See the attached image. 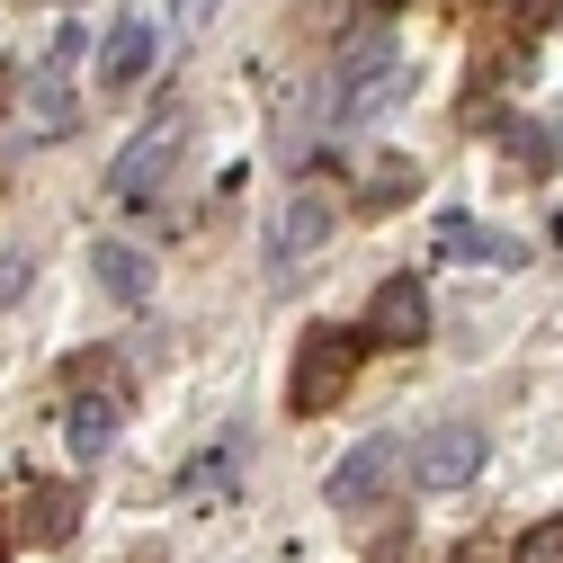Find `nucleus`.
<instances>
[{
  "label": "nucleus",
  "mask_w": 563,
  "mask_h": 563,
  "mask_svg": "<svg viewBox=\"0 0 563 563\" xmlns=\"http://www.w3.org/2000/svg\"><path fill=\"white\" fill-rule=\"evenodd\" d=\"M117 420H125V394L108 385V358L73 367V411H63V448H73L81 465H99L117 448Z\"/></svg>",
  "instance_id": "4"
},
{
  "label": "nucleus",
  "mask_w": 563,
  "mask_h": 563,
  "mask_svg": "<svg viewBox=\"0 0 563 563\" xmlns=\"http://www.w3.org/2000/svg\"><path fill=\"white\" fill-rule=\"evenodd\" d=\"M358 358H367V331H349V322H313L305 349H296L287 402H296V411H331V402H349V385H358Z\"/></svg>",
  "instance_id": "1"
},
{
  "label": "nucleus",
  "mask_w": 563,
  "mask_h": 563,
  "mask_svg": "<svg viewBox=\"0 0 563 563\" xmlns=\"http://www.w3.org/2000/svg\"><path fill=\"white\" fill-rule=\"evenodd\" d=\"M563 19V0H501V27L510 36H537V27H554Z\"/></svg>",
  "instance_id": "16"
},
{
  "label": "nucleus",
  "mask_w": 563,
  "mask_h": 563,
  "mask_svg": "<svg viewBox=\"0 0 563 563\" xmlns=\"http://www.w3.org/2000/svg\"><path fill=\"white\" fill-rule=\"evenodd\" d=\"M90 277L117 296V305H144V287H153V260L134 251V242H90Z\"/></svg>",
  "instance_id": "11"
},
{
  "label": "nucleus",
  "mask_w": 563,
  "mask_h": 563,
  "mask_svg": "<svg viewBox=\"0 0 563 563\" xmlns=\"http://www.w3.org/2000/svg\"><path fill=\"white\" fill-rule=\"evenodd\" d=\"M153 45H162L153 19H134V10H125V19L99 36V90H134V81L153 73Z\"/></svg>",
  "instance_id": "9"
},
{
  "label": "nucleus",
  "mask_w": 563,
  "mask_h": 563,
  "mask_svg": "<svg viewBox=\"0 0 563 563\" xmlns=\"http://www.w3.org/2000/svg\"><path fill=\"white\" fill-rule=\"evenodd\" d=\"M367 340H385V349L430 340V287H420V277H385L376 305H367Z\"/></svg>",
  "instance_id": "6"
},
{
  "label": "nucleus",
  "mask_w": 563,
  "mask_h": 563,
  "mask_svg": "<svg viewBox=\"0 0 563 563\" xmlns=\"http://www.w3.org/2000/svg\"><path fill=\"white\" fill-rule=\"evenodd\" d=\"M10 90H19V73H10V63H0V99H10Z\"/></svg>",
  "instance_id": "19"
},
{
  "label": "nucleus",
  "mask_w": 563,
  "mask_h": 563,
  "mask_svg": "<svg viewBox=\"0 0 563 563\" xmlns=\"http://www.w3.org/2000/svg\"><path fill=\"white\" fill-rule=\"evenodd\" d=\"M322 242H331V197L322 188H287L277 216H268V277H296Z\"/></svg>",
  "instance_id": "5"
},
{
  "label": "nucleus",
  "mask_w": 563,
  "mask_h": 563,
  "mask_svg": "<svg viewBox=\"0 0 563 563\" xmlns=\"http://www.w3.org/2000/svg\"><path fill=\"white\" fill-rule=\"evenodd\" d=\"M0 563H10V537H0Z\"/></svg>",
  "instance_id": "21"
},
{
  "label": "nucleus",
  "mask_w": 563,
  "mask_h": 563,
  "mask_svg": "<svg viewBox=\"0 0 563 563\" xmlns=\"http://www.w3.org/2000/svg\"><path fill=\"white\" fill-rule=\"evenodd\" d=\"M411 197H420V162L376 153V162H367V179H358V206H367V216H402Z\"/></svg>",
  "instance_id": "12"
},
{
  "label": "nucleus",
  "mask_w": 563,
  "mask_h": 563,
  "mask_svg": "<svg viewBox=\"0 0 563 563\" xmlns=\"http://www.w3.org/2000/svg\"><path fill=\"white\" fill-rule=\"evenodd\" d=\"M430 492H456V483H474L483 474V430H465V420H448V430H430L420 439V465H411Z\"/></svg>",
  "instance_id": "8"
},
{
  "label": "nucleus",
  "mask_w": 563,
  "mask_h": 563,
  "mask_svg": "<svg viewBox=\"0 0 563 563\" xmlns=\"http://www.w3.org/2000/svg\"><path fill=\"white\" fill-rule=\"evenodd\" d=\"M73 528H81V492L73 483H36L19 501V537L27 545H73Z\"/></svg>",
  "instance_id": "10"
},
{
  "label": "nucleus",
  "mask_w": 563,
  "mask_h": 563,
  "mask_svg": "<svg viewBox=\"0 0 563 563\" xmlns=\"http://www.w3.org/2000/svg\"><path fill=\"white\" fill-rule=\"evenodd\" d=\"M73 54L81 36H54V54L19 81V144H63L81 125V90H73Z\"/></svg>",
  "instance_id": "2"
},
{
  "label": "nucleus",
  "mask_w": 563,
  "mask_h": 563,
  "mask_svg": "<svg viewBox=\"0 0 563 563\" xmlns=\"http://www.w3.org/2000/svg\"><path fill=\"white\" fill-rule=\"evenodd\" d=\"M385 63H394V36H385V19H367L358 36L340 45V90H349V99H367V73H385Z\"/></svg>",
  "instance_id": "13"
},
{
  "label": "nucleus",
  "mask_w": 563,
  "mask_h": 563,
  "mask_svg": "<svg viewBox=\"0 0 563 563\" xmlns=\"http://www.w3.org/2000/svg\"><path fill=\"white\" fill-rule=\"evenodd\" d=\"M206 19H216V0H170V36H197Z\"/></svg>",
  "instance_id": "17"
},
{
  "label": "nucleus",
  "mask_w": 563,
  "mask_h": 563,
  "mask_svg": "<svg viewBox=\"0 0 563 563\" xmlns=\"http://www.w3.org/2000/svg\"><path fill=\"white\" fill-rule=\"evenodd\" d=\"M510 563H563V519H537V528L510 545Z\"/></svg>",
  "instance_id": "15"
},
{
  "label": "nucleus",
  "mask_w": 563,
  "mask_h": 563,
  "mask_svg": "<svg viewBox=\"0 0 563 563\" xmlns=\"http://www.w3.org/2000/svg\"><path fill=\"white\" fill-rule=\"evenodd\" d=\"M439 251H448V260H501V268L519 260V242H501V233H483L474 216H439Z\"/></svg>",
  "instance_id": "14"
},
{
  "label": "nucleus",
  "mask_w": 563,
  "mask_h": 563,
  "mask_svg": "<svg viewBox=\"0 0 563 563\" xmlns=\"http://www.w3.org/2000/svg\"><path fill=\"white\" fill-rule=\"evenodd\" d=\"M179 153H188V108L179 99H162V117H144V134L108 162V197H125V206H144L170 170H179Z\"/></svg>",
  "instance_id": "3"
},
{
  "label": "nucleus",
  "mask_w": 563,
  "mask_h": 563,
  "mask_svg": "<svg viewBox=\"0 0 563 563\" xmlns=\"http://www.w3.org/2000/svg\"><path fill=\"white\" fill-rule=\"evenodd\" d=\"M402 554H411V528H385V545H376L367 563H402Z\"/></svg>",
  "instance_id": "18"
},
{
  "label": "nucleus",
  "mask_w": 563,
  "mask_h": 563,
  "mask_svg": "<svg viewBox=\"0 0 563 563\" xmlns=\"http://www.w3.org/2000/svg\"><path fill=\"white\" fill-rule=\"evenodd\" d=\"M376 10H402V0H376Z\"/></svg>",
  "instance_id": "20"
},
{
  "label": "nucleus",
  "mask_w": 563,
  "mask_h": 563,
  "mask_svg": "<svg viewBox=\"0 0 563 563\" xmlns=\"http://www.w3.org/2000/svg\"><path fill=\"white\" fill-rule=\"evenodd\" d=\"M394 465H402V448H394V439H358V448L340 456V474H331V510H367V501H385Z\"/></svg>",
  "instance_id": "7"
}]
</instances>
